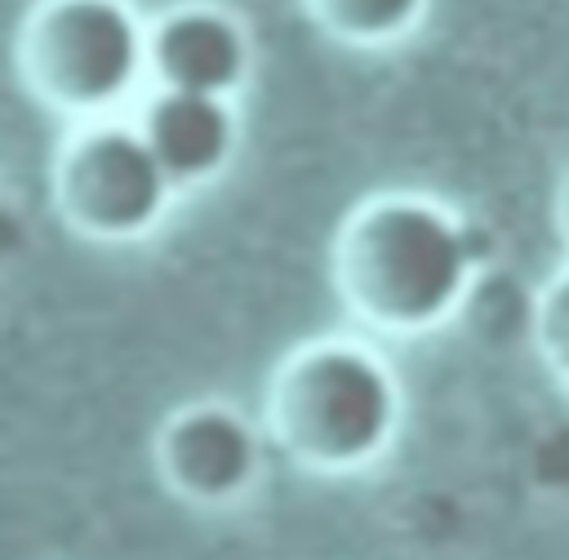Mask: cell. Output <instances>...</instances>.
Returning <instances> with one entry per match:
<instances>
[{
  "instance_id": "obj_1",
  "label": "cell",
  "mask_w": 569,
  "mask_h": 560,
  "mask_svg": "<svg viewBox=\"0 0 569 560\" xmlns=\"http://www.w3.org/2000/svg\"><path fill=\"white\" fill-rule=\"evenodd\" d=\"M493 258V240L476 222L422 196H382L360 204L333 249L342 302L396 333L440 324L467 293L476 267Z\"/></svg>"
},
{
  "instance_id": "obj_2",
  "label": "cell",
  "mask_w": 569,
  "mask_h": 560,
  "mask_svg": "<svg viewBox=\"0 0 569 560\" xmlns=\"http://www.w3.org/2000/svg\"><path fill=\"white\" fill-rule=\"evenodd\" d=\"M400 422L396 373L360 342H311L271 382V431L316 471H351L387 449Z\"/></svg>"
},
{
  "instance_id": "obj_3",
  "label": "cell",
  "mask_w": 569,
  "mask_h": 560,
  "mask_svg": "<svg viewBox=\"0 0 569 560\" xmlns=\"http://www.w3.org/2000/svg\"><path fill=\"white\" fill-rule=\"evenodd\" d=\"M147 27L129 0H40L18 36L22 80L62 116H111L147 76Z\"/></svg>"
},
{
  "instance_id": "obj_4",
  "label": "cell",
  "mask_w": 569,
  "mask_h": 560,
  "mask_svg": "<svg viewBox=\"0 0 569 560\" xmlns=\"http://www.w3.org/2000/svg\"><path fill=\"white\" fill-rule=\"evenodd\" d=\"M53 191L67 222H76L80 231L129 240L164 218L178 187L147 147L138 120L93 116L80 120V129L67 138Z\"/></svg>"
},
{
  "instance_id": "obj_5",
  "label": "cell",
  "mask_w": 569,
  "mask_h": 560,
  "mask_svg": "<svg viewBox=\"0 0 569 560\" xmlns=\"http://www.w3.org/2000/svg\"><path fill=\"white\" fill-rule=\"evenodd\" d=\"M262 467L253 427L227 404H191L160 431V471L187 502H236Z\"/></svg>"
},
{
  "instance_id": "obj_6",
  "label": "cell",
  "mask_w": 569,
  "mask_h": 560,
  "mask_svg": "<svg viewBox=\"0 0 569 560\" xmlns=\"http://www.w3.org/2000/svg\"><path fill=\"white\" fill-rule=\"evenodd\" d=\"M249 31L218 4H178L147 27V76L160 89L231 93L249 71Z\"/></svg>"
},
{
  "instance_id": "obj_7",
  "label": "cell",
  "mask_w": 569,
  "mask_h": 560,
  "mask_svg": "<svg viewBox=\"0 0 569 560\" xmlns=\"http://www.w3.org/2000/svg\"><path fill=\"white\" fill-rule=\"evenodd\" d=\"M138 129L173 187H196L222 173L240 138V120L222 93L187 89H156L138 116Z\"/></svg>"
},
{
  "instance_id": "obj_8",
  "label": "cell",
  "mask_w": 569,
  "mask_h": 560,
  "mask_svg": "<svg viewBox=\"0 0 569 560\" xmlns=\"http://www.w3.org/2000/svg\"><path fill=\"white\" fill-rule=\"evenodd\" d=\"M307 9L342 44H391L418 27L427 0H307Z\"/></svg>"
},
{
  "instance_id": "obj_9",
  "label": "cell",
  "mask_w": 569,
  "mask_h": 560,
  "mask_svg": "<svg viewBox=\"0 0 569 560\" xmlns=\"http://www.w3.org/2000/svg\"><path fill=\"white\" fill-rule=\"evenodd\" d=\"M533 333H538V351L547 356V364L569 382V271H560L533 311Z\"/></svg>"
},
{
  "instance_id": "obj_10",
  "label": "cell",
  "mask_w": 569,
  "mask_h": 560,
  "mask_svg": "<svg viewBox=\"0 0 569 560\" xmlns=\"http://www.w3.org/2000/svg\"><path fill=\"white\" fill-rule=\"evenodd\" d=\"M560 227H565V236H569V182H565V191H560Z\"/></svg>"
}]
</instances>
